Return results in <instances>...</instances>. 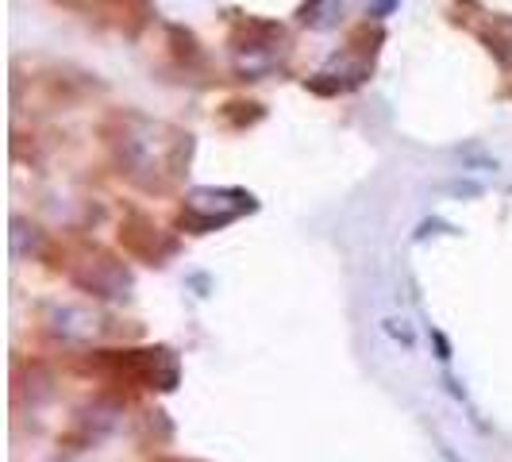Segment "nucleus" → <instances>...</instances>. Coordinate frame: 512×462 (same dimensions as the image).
Listing matches in <instances>:
<instances>
[{"label":"nucleus","mask_w":512,"mask_h":462,"mask_svg":"<svg viewBox=\"0 0 512 462\" xmlns=\"http://www.w3.org/2000/svg\"><path fill=\"white\" fill-rule=\"evenodd\" d=\"M89 374H101L108 385L158 389L174 393L181 382L178 355L170 347H128V351H93L85 362Z\"/></svg>","instance_id":"1"},{"label":"nucleus","mask_w":512,"mask_h":462,"mask_svg":"<svg viewBox=\"0 0 512 462\" xmlns=\"http://www.w3.org/2000/svg\"><path fill=\"white\" fill-rule=\"evenodd\" d=\"M258 208L255 193H247V189H193V193H185V201L178 208V228L189 231V235H208V231H220L235 224V220H243V216H251Z\"/></svg>","instance_id":"2"},{"label":"nucleus","mask_w":512,"mask_h":462,"mask_svg":"<svg viewBox=\"0 0 512 462\" xmlns=\"http://www.w3.org/2000/svg\"><path fill=\"white\" fill-rule=\"evenodd\" d=\"M120 247L131 258L147 262V266H166V258L178 255V239L170 231H162L147 212L131 208L128 220H120Z\"/></svg>","instance_id":"3"},{"label":"nucleus","mask_w":512,"mask_h":462,"mask_svg":"<svg viewBox=\"0 0 512 462\" xmlns=\"http://www.w3.org/2000/svg\"><path fill=\"white\" fill-rule=\"evenodd\" d=\"M66 274L89 297H128L131 289V274L124 270V262L101 255V251H93V255H85L81 262H74V266H66Z\"/></svg>","instance_id":"4"},{"label":"nucleus","mask_w":512,"mask_h":462,"mask_svg":"<svg viewBox=\"0 0 512 462\" xmlns=\"http://www.w3.org/2000/svg\"><path fill=\"white\" fill-rule=\"evenodd\" d=\"M101 12L112 16L116 27L135 39V35H143V27L154 20V0H104Z\"/></svg>","instance_id":"5"},{"label":"nucleus","mask_w":512,"mask_h":462,"mask_svg":"<svg viewBox=\"0 0 512 462\" xmlns=\"http://www.w3.org/2000/svg\"><path fill=\"white\" fill-rule=\"evenodd\" d=\"M343 16V0H301L297 8V24L312 27V31H332Z\"/></svg>","instance_id":"6"},{"label":"nucleus","mask_w":512,"mask_h":462,"mask_svg":"<svg viewBox=\"0 0 512 462\" xmlns=\"http://www.w3.org/2000/svg\"><path fill=\"white\" fill-rule=\"evenodd\" d=\"M258 120H266V108L258 101H228L220 108V124H228L231 131L255 128Z\"/></svg>","instance_id":"7"},{"label":"nucleus","mask_w":512,"mask_h":462,"mask_svg":"<svg viewBox=\"0 0 512 462\" xmlns=\"http://www.w3.org/2000/svg\"><path fill=\"white\" fill-rule=\"evenodd\" d=\"M166 35H170V43H174V54H178L185 66H197V62H205V51H201V43H197V35H193L189 27L166 24Z\"/></svg>","instance_id":"8"},{"label":"nucleus","mask_w":512,"mask_h":462,"mask_svg":"<svg viewBox=\"0 0 512 462\" xmlns=\"http://www.w3.org/2000/svg\"><path fill=\"white\" fill-rule=\"evenodd\" d=\"M385 335L393 339V343H405V347H412L416 343V335H412L409 320H397V316H389V320H382Z\"/></svg>","instance_id":"9"}]
</instances>
